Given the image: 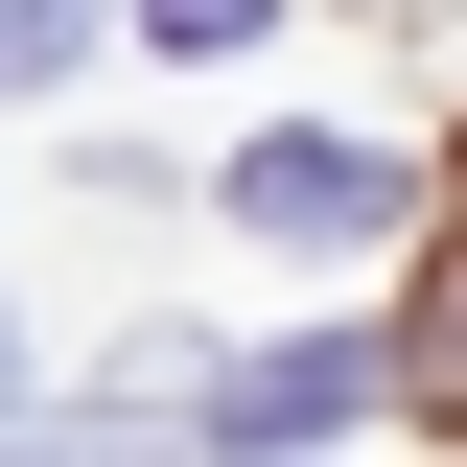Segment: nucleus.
<instances>
[{
  "label": "nucleus",
  "instance_id": "f257e3e1",
  "mask_svg": "<svg viewBox=\"0 0 467 467\" xmlns=\"http://www.w3.org/2000/svg\"><path fill=\"white\" fill-rule=\"evenodd\" d=\"M374 398H398V350H350V327H304V350H257V374H234V398L187 420V444H211V467H304V444H350Z\"/></svg>",
  "mask_w": 467,
  "mask_h": 467
},
{
  "label": "nucleus",
  "instance_id": "f03ea898",
  "mask_svg": "<svg viewBox=\"0 0 467 467\" xmlns=\"http://www.w3.org/2000/svg\"><path fill=\"white\" fill-rule=\"evenodd\" d=\"M234 234H304V257H327V234H398V164H374V140H257V164H234Z\"/></svg>",
  "mask_w": 467,
  "mask_h": 467
},
{
  "label": "nucleus",
  "instance_id": "7ed1b4c3",
  "mask_svg": "<svg viewBox=\"0 0 467 467\" xmlns=\"http://www.w3.org/2000/svg\"><path fill=\"white\" fill-rule=\"evenodd\" d=\"M398 398L467 420V234H444V281H420V327H398Z\"/></svg>",
  "mask_w": 467,
  "mask_h": 467
},
{
  "label": "nucleus",
  "instance_id": "20e7f679",
  "mask_svg": "<svg viewBox=\"0 0 467 467\" xmlns=\"http://www.w3.org/2000/svg\"><path fill=\"white\" fill-rule=\"evenodd\" d=\"M70 70V0H0V94H47Z\"/></svg>",
  "mask_w": 467,
  "mask_h": 467
},
{
  "label": "nucleus",
  "instance_id": "39448f33",
  "mask_svg": "<svg viewBox=\"0 0 467 467\" xmlns=\"http://www.w3.org/2000/svg\"><path fill=\"white\" fill-rule=\"evenodd\" d=\"M140 24H164V47H257V0H140Z\"/></svg>",
  "mask_w": 467,
  "mask_h": 467
},
{
  "label": "nucleus",
  "instance_id": "423d86ee",
  "mask_svg": "<svg viewBox=\"0 0 467 467\" xmlns=\"http://www.w3.org/2000/svg\"><path fill=\"white\" fill-rule=\"evenodd\" d=\"M0 398H24V327H0Z\"/></svg>",
  "mask_w": 467,
  "mask_h": 467
}]
</instances>
